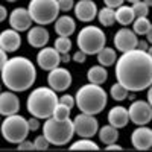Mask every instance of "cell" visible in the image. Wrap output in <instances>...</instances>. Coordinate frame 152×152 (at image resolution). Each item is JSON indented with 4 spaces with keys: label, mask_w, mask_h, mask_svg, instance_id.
I'll use <instances>...</instances> for the list:
<instances>
[{
    "label": "cell",
    "mask_w": 152,
    "mask_h": 152,
    "mask_svg": "<svg viewBox=\"0 0 152 152\" xmlns=\"http://www.w3.org/2000/svg\"><path fill=\"white\" fill-rule=\"evenodd\" d=\"M113 43H114L116 50H119L120 53H123V52H128V50L137 49L138 38H137V35L134 34L132 29L123 26L122 29H119L116 34H114Z\"/></svg>",
    "instance_id": "obj_12"
},
{
    "label": "cell",
    "mask_w": 152,
    "mask_h": 152,
    "mask_svg": "<svg viewBox=\"0 0 152 152\" xmlns=\"http://www.w3.org/2000/svg\"><path fill=\"white\" fill-rule=\"evenodd\" d=\"M43 135L53 146H66L72 142L75 135L73 122L70 119L59 120L55 117H47L43 123Z\"/></svg>",
    "instance_id": "obj_5"
},
{
    "label": "cell",
    "mask_w": 152,
    "mask_h": 152,
    "mask_svg": "<svg viewBox=\"0 0 152 152\" xmlns=\"http://www.w3.org/2000/svg\"><path fill=\"white\" fill-rule=\"evenodd\" d=\"M146 90H148V100H146V102L152 105V90H151V87H149V88H146Z\"/></svg>",
    "instance_id": "obj_45"
},
{
    "label": "cell",
    "mask_w": 152,
    "mask_h": 152,
    "mask_svg": "<svg viewBox=\"0 0 152 152\" xmlns=\"http://www.w3.org/2000/svg\"><path fill=\"white\" fill-rule=\"evenodd\" d=\"M114 15H116V23L122 24V26H129L135 18L132 8L126 5H120L119 8L114 9Z\"/></svg>",
    "instance_id": "obj_23"
},
{
    "label": "cell",
    "mask_w": 152,
    "mask_h": 152,
    "mask_svg": "<svg viewBox=\"0 0 152 152\" xmlns=\"http://www.w3.org/2000/svg\"><path fill=\"white\" fill-rule=\"evenodd\" d=\"M28 12L34 23L47 26L58 18V0H31L28 5Z\"/></svg>",
    "instance_id": "obj_8"
},
{
    "label": "cell",
    "mask_w": 152,
    "mask_h": 152,
    "mask_svg": "<svg viewBox=\"0 0 152 152\" xmlns=\"http://www.w3.org/2000/svg\"><path fill=\"white\" fill-rule=\"evenodd\" d=\"M6 18H8V11H6V8L3 5H0V23L5 21Z\"/></svg>",
    "instance_id": "obj_42"
},
{
    "label": "cell",
    "mask_w": 152,
    "mask_h": 152,
    "mask_svg": "<svg viewBox=\"0 0 152 152\" xmlns=\"http://www.w3.org/2000/svg\"><path fill=\"white\" fill-rule=\"evenodd\" d=\"M73 11H75V15L79 21H84V23H90L96 18L97 15V5L93 0H79L76 2L75 6H73Z\"/></svg>",
    "instance_id": "obj_15"
},
{
    "label": "cell",
    "mask_w": 152,
    "mask_h": 152,
    "mask_svg": "<svg viewBox=\"0 0 152 152\" xmlns=\"http://www.w3.org/2000/svg\"><path fill=\"white\" fill-rule=\"evenodd\" d=\"M3 85L14 93L28 91L37 79V67L26 56L8 58L0 70Z\"/></svg>",
    "instance_id": "obj_2"
},
{
    "label": "cell",
    "mask_w": 152,
    "mask_h": 152,
    "mask_svg": "<svg viewBox=\"0 0 152 152\" xmlns=\"http://www.w3.org/2000/svg\"><path fill=\"white\" fill-rule=\"evenodd\" d=\"M72 40H70V37H56V40L53 43V47L61 53H69L70 52V49H72Z\"/></svg>",
    "instance_id": "obj_30"
},
{
    "label": "cell",
    "mask_w": 152,
    "mask_h": 152,
    "mask_svg": "<svg viewBox=\"0 0 152 152\" xmlns=\"http://www.w3.org/2000/svg\"><path fill=\"white\" fill-rule=\"evenodd\" d=\"M0 131L5 140L12 145H18L24 138H28V134L31 132L28 128V119L20 116L18 113L6 116L0 123Z\"/></svg>",
    "instance_id": "obj_7"
},
{
    "label": "cell",
    "mask_w": 152,
    "mask_h": 152,
    "mask_svg": "<svg viewBox=\"0 0 152 152\" xmlns=\"http://www.w3.org/2000/svg\"><path fill=\"white\" fill-rule=\"evenodd\" d=\"M20 110V99L14 91H0V116H11L17 114Z\"/></svg>",
    "instance_id": "obj_18"
},
{
    "label": "cell",
    "mask_w": 152,
    "mask_h": 152,
    "mask_svg": "<svg viewBox=\"0 0 152 152\" xmlns=\"http://www.w3.org/2000/svg\"><path fill=\"white\" fill-rule=\"evenodd\" d=\"M143 2H145V3H146V5L151 8V5H152V0H143Z\"/></svg>",
    "instance_id": "obj_46"
},
{
    "label": "cell",
    "mask_w": 152,
    "mask_h": 152,
    "mask_svg": "<svg viewBox=\"0 0 152 152\" xmlns=\"http://www.w3.org/2000/svg\"><path fill=\"white\" fill-rule=\"evenodd\" d=\"M72 59H73L75 62H78V64H84L85 59H87V55L82 52V50H78V52H75V53H73Z\"/></svg>",
    "instance_id": "obj_38"
},
{
    "label": "cell",
    "mask_w": 152,
    "mask_h": 152,
    "mask_svg": "<svg viewBox=\"0 0 152 152\" xmlns=\"http://www.w3.org/2000/svg\"><path fill=\"white\" fill-rule=\"evenodd\" d=\"M17 149L18 151H34V142H29V140L24 138L23 142H20L17 145Z\"/></svg>",
    "instance_id": "obj_36"
},
{
    "label": "cell",
    "mask_w": 152,
    "mask_h": 152,
    "mask_svg": "<svg viewBox=\"0 0 152 152\" xmlns=\"http://www.w3.org/2000/svg\"><path fill=\"white\" fill-rule=\"evenodd\" d=\"M21 46V35L15 29H5L0 32V47H2L6 53L17 52Z\"/></svg>",
    "instance_id": "obj_17"
},
{
    "label": "cell",
    "mask_w": 152,
    "mask_h": 152,
    "mask_svg": "<svg viewBox=\"0 0 152 152\" xmlns=\"http://www.w3.org/2000/svg\"><path fill=\"white\" fill-rule=\"evenodd\" d=\"M132 12H134V17H148L149 14V6L143 2V0H138V2L132 3Z\"/></svg>",
    "instance_id": "obj_32"
},
{
    "label": "cell",
    "mask_w": 152,
    "mask_h": 152,
    "mask_svg": "<svg viewBox=\"0 0 152 152\" xmlns=\"http://www.w3.org/2000/svg\"><path fill=\"white\" fill-rule=\"evenodd\" d=\"M97 134H99V140L105 145H110V143H114V142L119 140V129L114 128L110 123L102 126V128H99Z\"/></svg>",
    "instance_id": "obj_25"
},
{
    "label": "cell",
    "mask_w": 152,
    "mask_h": 152,
    "mask_svg": "<svg viewBox=\"0 0 152 152\" xmlns=\"http://www.w3.org/2000/svg\"><path fill=\"white\" fill-rule=\"evenodd\" d=\"M128 90L122 85V84H119V82H116V84H113L111 85V88H110V94H111V97L116 100V102H122V100H125L126 97H128Z\"/></svg>",
    "instance_id": "obj_29"
},
{
    "label": "cell",
    "mask_w": 152,
    "mask_h": 152,
    "mask_svg": "<svg viewBox=\"0 0 152 152\" xmlns=\"http://www.w3.org/2000/svg\"><path fill=\"white\" fill-rule=\"evenodd\" d=\"M6 2H9V3H14V2H17V0H6Z\"/></svg>",
    "instance_id": "obj_48"
},
{
    "label": "cell",
    "mask_w": 152,
    "mask_h": 152,
    "mask_svg": "<svg viewBox=\"0 0 152 152\" xmlns=\"http://www.w3.org/2000/svg\"><path fill=\"white\" fill-rule=\"evenodd\" d=\"M137 49H140V50H146V52H151V44L145 40H138L137 43Z\"/></svg>",
    "instance_id": "obj_40"
},
{
    "label": "cell",
    "mask_w": 152,
    "mask_h": 152,
    "mask_svg": "<svg viewBox=\"0 0 152 152\" xmlns=\"http://www.w3.org/2000/svg\"><path fill=\"white\" fill-rule=\"evenodd\" d=\"M108 123L113 125L114 128H125L129 123V116H128V108L125 107H113L108 113Z\"/></svg>",
    "instance_id": "obj_20"
},
{
    "label": "cell",
    "mask_w": 152,
    "mask_h": 152,
    "mask_svg": "<svg viewBox=\"0 0 152 152\" xmlns=\"http://www.w3.org/2000/svg\"><path fill=\"white\" fill-rule=\"evenodd\" d=\"M70 55L69 53H61V62H70Z\"/></svg>",
    "instance_id": "obj_44"
},
{
    "label": "cell",
    "mask_w": 152,
    "mask_h": 152,
    "mask_svg": "<svg viewBox=\"0 0 152 152\" xmlns=\"http://www.w3.org/2000/svg\"><path fill=\"white\" fill-rule=\"evenodd\" d=\"M58 6H59V11L69 12L75 6V0H58Z\"/></svg>",
    "instance_id": "obj_34"
},
{
    "label": "cell",
    "mask_w": 152,
    "mask_h": 152,
    "mask_svg": "<svg viewBox=\"0 0 152 152\" xmlns=\"http://www.w3.org/2000/svg\"><path fill=\"white\" fill-rule=\"evenodd\" d=\"M58 104V94L50 87H37L31 91L26 100V108L31 116L37 119H47Z\"/></svg>",
    "instance_id": "obj_4"
},
{
    "label": "cell",
    "mask_w": 152,
    "mask_h": 152,
    "mask_svg": "<svg viewBox=\"0 0 152 152\" xmlns=\"http://www.w3.org/2000/svg\"><path fill=\"white\" fill-rule=\"evenodd\" d=\"M6 59H8V53L5 52V50H3L2 47H0V70H2V67L5 66Z\"/></svg>",
    "instance_id": "obj_41"
},
{
    "label": "cell",
    "mask_w": 152,
    "mask_h": 152,
    "mask_svg": "<svg viewBox=\"0 0 152 152\" xmlns=\"http://www.w3.org/2000/svg\"><path fill=\"white\" fill-rule=\"evenodd\" d=\"M32 18L28 12V8H15L9 14V24L17 32H24L32 26Z\"/></svg>",
    "instance_id": "obj_16"
},
{
    "label": "cell",
    "mask_w": 152,
    "mask_h": 152,
    "mask_svg": "<svg viewBox=\"0 0 152 152\" xmlns=\"http://www.w3.org/2000/svg\"><path fill=\"white\" fill-rule=\"evenodd\" d=\"M131 24H132V31H134V34L137 37L138 35L145 37L146 34L152 32V23L149 21L148 17H135Z\"/></svg>",
    "instance_id": "obj_26"
},
{
    "label": "cell",
    "mask_w": 152,
    "mask_h": 152,
    "mask_svg": "<svg viewBox=\"0 0 152 152\" xmlns=\"http://www.w3.org/2000/svg\"><path fill=\"white\" fill-rule=\"evenodd\" d=\"M73 129L75 134L79 137H85V138H91L97 134L99 129V122L94 116L91 114H85V113H79L73 120Z\"/></svg>",
    "instance_id": "obj_9"
},
{
    "label": "cell",
    "mask_w": 152,
    "mask_h": 152,
    "mask_svg": "<svg viewBox=\"0 0 152 152\" xmlns=\"http://www.w3.org/2000/svg\"><path fill=\"white\" fill-rule=\"evenodd\" d=\"M37 64L41 70H52L61 64V55L55 47L44 46L37 53Z\"/></svg>",
    "instance_id": "obj_13"
},
{
    "label": "cell",
    "mask_w": 152,
    "mask_h": 152,
    "mask_svg": "<svg viewBox=\"0 0 152 152\" xmlns=\"http://www.w3.org/2000/svg\"><path fill=\"white\" fill-rule=\"evenodd\" d=\"M105 149H107V151H122L123 148H122L120 145H117L116 142H114V143H110V145H107V146H105Z\"/></svg>",
    "instance_id": "obj_43"
},
{
    "label": "cell",
    "mask_w": 152,
    "mask_h": 152,
    "mask_svg": "<svg viewBox=\"0 0 152 152\" xmlns=\"http://www.w3.org/2000/svg\"><path fill=\"white\" fill-rule=\"evenodd\" d=\"M49 146H50V143L47 142V138L43 134L35 137V140H34V149H37V151H47Z\"/></svg>",
    "instance_id": "obj_33"
},
{
    "label": "cell",
    "mask_w": 152,
    "mask_h": 152,
    "mask_svg": "<svg viewBox=\"0 0 152 152\" xmlns=\"http://www.w3.org/2000/svg\"><path fill=\"white\" fill-rule=\"evenodd\" d=\"M76 44L85 55H96L104 46H107V35L100 28L87 24L76 37Z\"/></svg>",
    "instance_id": "obj_6"
},
{
    "label": "cell",
    "mask_w": 152,
    "mask_h": 152,
    "mask_svg": "<svg viewBox=\"0 0 152 152\" xmlns=\"http://www.w3.org/2000/svg\"><path fill=\"white\" fill-rule=\"evenodd\" d=\"M0 88H2V84H0Z\"/></svg>",
    "instance_id": "obj_49"
},
{
    "label": "cell",
    "mask_w": 152,
    "mask_h": 152,
    "mask_svg": "<svg viewBox=\"0 0 152 152\" xmlns=\"http://www.w3.org/2000/svg\"><path fill=\"white\" fill-rule=\"evenodd\" d=\"M87 79H88V82H91V84L102 85L108 79V70H107V67L100 66V64L91 66L90 69H88V72H87Z\"/></svg>",
    "instance_id": "obj_22"
},
{
    "label": "cell",
    "mask_w": 152,
    "mask_h": 152,
    "mask_svg": "<svg viewBox=\"0 0 152 152\" xmlns=\"http://www.w3.org/2000/svg\"><path fill=\"white\" fill-rule=\"evenodd\" d=\"M28 43L29 46L35 47V49H41L44 46H47L49 40H50V34L49 31L41 26V24H37V26H31L28 31Z\"/></svg>",
    "instance_id": "obj_19"
},
{
    "label": "cell",
    "mask_w": 152,
    "mask_h": 152,
    "mask_svg": "<svg viewBox=\"0 0 152 152\" xmlns=\"http://www.w3.org/2000/svg\"><path fill=\"white\" fill-rule=\"evenodd\" d=\"M70 149L72 151H99V145L94 143L91 138L81 137L78 142L70 145Z\"/></svg>",
    "instance_id": "obj_28"
},
{
    "label": "cell",
    "mask_w": 152,
    "mask_h": 152,
    "mask_svg": "<svg viewBox=\"0 0 152 152\" xmlns=\"http://www.w3.org/2000/svg\"><path fill=\"white\" fill-rule=\"evenodd\" d=\"M123 2H125V0H104L105 6L113 8V9H116V8H119L120 5H123Z\"/></svg>",
    "instance_id": "obj_39"
},
{
    "label": "cell",
    "mask_w": 152,
    "mask_h": 152,
    "mask_svg": "<svg viewBox=\"0 0 152 152\" xmlns=\"http://www.w3.org/2000/svg\"><path fill=\"white\" fill-rule=\"evenodd\" d=\"M70 113H72V108H69V107H66V105H62V104L58 102L50 117H55V119H59V120H64V119H69V117H70Z\"/></svg>",
    "instance_id": "obj_31"
},
{
    "label": "cell",
    "mask_w": 152,
    "mask_h": 152,
    "mask_svg": "<svg viewBox=\"0 0 152 152\" xmlns=\"http://www.w3.org/2000/svg\"><path fill=\"white\" fill-rule=\"evenodd\" d=\"M28 128L29 131H38V128H40V119H37V117H31L28 119Z\"/></svg>",
    "instance_id": "obj_37"
},
{
    "label": "cell",
    "mask_w": 152,
    "mask_h": 152,
    "mask_svg": "<svg viewBox=\"0 0 152 152\" xmlns=\"http://www.w3.org/2000/svg\"><path fill=\"white\" fill-rule=\"evenodd\" d=\"M108 104V94L100 85L88 82L82 85L75 94V105L81 113L97 116Z\"/></svg>",
    "instance_id": "obj_3"
},
{
    "label": "cell",
    "mask_w": 152,
    "mask_h": 152,
    "mask_svg": "<svg viewBox=\"0 0 152 152\" xmlns=\"http://www.w3.org/2000/svg\"><path fill=\"white\" fill-rule=\"evenodd\" d=\"M116 79L128 91H143L152 84V56L151 52L132 49L123 52L114 62Z\"/></svg>",
    "instance_id": "obj_1"
},
{
    "label": "cell",
    "mask_w": 152,
    "mask_h": 152,
    "mask_svg": "<svg viewBox=\"0 0 152 152\" xmlns=\"http://www.w3.org/2000/svg\"><path fill=\"white\" fill-rule=\"evenodd\" d=\"M55 23V32L59 37H72L76 31V21L70 15H58Z\"/></svg>",
    "instance_id": "obj_21"
},
{
    "label": "cell",
    "mask_w": 152,
    "mask_h": 152,
    "mask_svg": "<svg viewBox=\"0 0 152 152\" xmlns=\"http://www.w3.org/2000/svg\"><path fill=\"white\" fill-rule=\"evenodd\" d=\"M126 2H129V3L132 5V3H135V2H138V0H126Z\"/></svg>",
    "instance_id": "obj_47"
},
{
    "label": "cell",
    "mask_w": 152,
    "mask_h": 152,
    "mask_svg": "<svg viewBox=\"0 0 152 152\" xmlns=\"http://www.w3.org/2000/svg\"><path fill=\"white\" fill-rule=\"evenodd\" d=\"M131 143L137 151H149L152 148V129L140 125L131 132Z\"/></svg>",
    "instance_id": "obj_14"
},
{
    "label": "cell",
    "mask_w": 152,
    "mask_h": 152,
    "mask_svg": "<svg viewBox=\"0 0 152 152\" xmlns=\"http://www.w3.org/2000/svg\"><path fill=\"white\" fill-rule=\"evenodd\" d=\"M58 102L62 104V105H66V107H69V108H73L75 107V97L72 94H62L58 99Z\"/></svg>",
    "instance_id": "obj_35"
},
{
    "label": "cell",
    "mask_w": 152,
    "mask_h": 152,
    "mask_svg": "<svg viewBox=\"0 0 152 152\" xmlns=\"http://www.w3.org/2000/svg\"><path fill=\"white\" fill-rule=\"evenodd\" d=\"M96 56H97V61H99L100 66L111 67V66H114V62H116V59H117V52H116V49L104 46L96 53Z\"/></svg>",
    "instance_id": "obj_24"
},
{
    "label": "cell",
    "mask_w": 152,
    "mask_h": 152,
    "mask_svg": "<svg viewBox=\"0 0 152 152\" xmlns=\"http://www.w3.org/2000/svg\"><path fill=\"white\" fill-rule=\"evenodd\" d=\"M128 116L129 120L137 126L148 125L152 120V105L143 99H134L128 108Z\"/></svg>",
    "instance_id": "obj_10"
},
{
    "label": "cell",
    "mask_w": 152,
    "mask_h": 152,
    "mask_svg": "<svg viewBox=\"0 0 152 152\" xmlns=\"http://www.w3.org/2000/svg\"><path fill=\"white\" fill-rule=\"evenodd\" d=\"M96 17L99 18V23L102 24V26H105V28H111L113 24L116 23L114 9H113V8H108V6H105V8H102V9H99Z\"/></svg>",
    "instance_id": "obj_27"
},
{
    "label": "cell",
    "mask_w": 152,
    "mask_h": 152,
    "mask_svg": "<svg viewBox=\"0 0 152 152\" xmlns=\"http://www.w3.org/2000/svg\"><path fill=\"white\" fill-rule=\"evenodd\" d=\"M73 82V78H72V73L70 70H67L66 67H55L52 70H49V75H47V84L49 87L52 88L53 91H66L67 88H70Z\"/></svg>",
    "instance_id": "obj_11"
}]
</instances>
